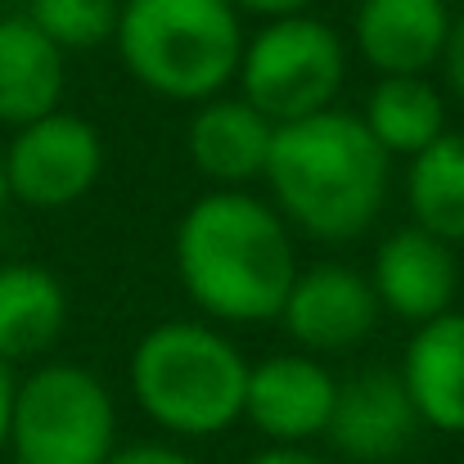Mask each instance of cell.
Segmentation results:
<instances>
[{"mask_svg":"<svg viewBox=\"0 0 464 464\" xmlns=\"http://www.w3.org/2000/svg\"><path fill=\"white\" fill-rule=\"evenodd\" d=\"M415 401L397 370H361L338 383L334 415H329V447L356 464H388L397 460L420 438Z\"/></svg>","mask_w":464,"mask_h":464,"instance_id":"30bf717a","label":"cell"},{"mask_svg":"<svg viewBox=\"0 0 464 464\" xmlns=\"http://www.w3.org/2000/svg\"><path fill=\"white\" fill-rule=\"evenodd\" d=\"M406 203L411 226L464 244V131H442L424 154L411 158L406 171Z\"/></svg>","mask_w":464,"mask_h":464,"instance_id":"ac0fdd59","label":"cell"},{"mask_svg":"<svg viewBox=\"0 0 464 464\" xmlns=\"http://www.w3.org/2000/svg\"><path fill=\"white\" fill-rule=\"evenodd\" d=\"M451 23V0H361L352 41L379 77H424L442 63Z\"/></svg>","mask_w":464,"mask_h":464,"instance_id":"7c38bea8","label":"cell"},{"mask_svg":"<svg viewBox=\"0 0 464 464\" xmlns=\"http://www.w3.org/2000/svg\"><path fill=\"white\" fill-rule=\"evenodd\" d=\"M244 41L230 0H122L113 32L122 68L176 104L217 100L239 77Z\"/></svg>","mask_w":464,"mask_h":464,"instance_id":"3957f363","label":"cell"},{"mask_svg":"<svg viewBox=\"0 0 464 464\" xmlns=\"http://www.w3.org/2000/svg\"><path fill=\"white\" fill-rule=\"evenodd\" d=\"M14 388H18V374L14 365L0 361V456L9 451V415H14Z\"/></svg>","mask_w":464,"mask_h":464,"instance_id":"603a6c76","label":"cell"},{"mask_svg":"<svg viewBox=\"0 0 464 464\" xmlns=\"http://www.w3.org/2000/svg\"><path fill=\"white\" fill-rule=\"evenodd\" d=\"M276 122H266L248 100L217 95L198 104L185 131V150L198 176L217 180V189H244L248 180L266 176Z\"/></svg>","mask_w":464,"mask_h":464,"instance_id":"4fadbf2b","label":"cell"},{"mask_svg":"<svg viewBox=\"0 0 464 464\" xmlns=\"http://www.w3.org/2000/svg\"><path fill=\"white\" fill-rule=\"evenodd\" d=\"M239 14H257V18H294V14H307L315 0H230Z\"/></svg>","mask_w":464,"mask_h":464,"instance_id":"7402d4cb","label":"cell"},{"mask_svg":"<svg viewBox=\"0 0 464 464\" xmlns=\"http://www.w3.org/2000/svg\"><path fill=\"white\" fill-rule=\"evenodd\" d=\"M442 72H447L451 95L464 104V9L451 23V36H447V50H442Z\"/></svg>","mask_w":464,"mask_h":464,"instance_id":"44dd1931","label":"cell"},{"mask_svg":"<svg viewBox=\"0 0 464 464\" xmlns=\"http://www.w3.org/2000/svg\"><path fill=\"white\" fill-rule=\"evenodd\" d=\"M244 464H329V460H320L307 447H266V451L248 456Z\"/></svg>","mask_w":464,"mask_h":464,"instance_id":"cb8c5ba5","label":"cell"},{"mask_svg":"<svg viewBox=\"0 0 464 464\" xmlns=\"http://www.w3.org/2000/svg\"><path fill=\"white\" fill-rule=\"evenodd\" d=\"M68 324V289L54 271L36 262L0 266V361H41Z\"/></svg>","mask_w":464,"mask_h":464,"instance_id":"2e32d148","label":"cell"},{"mask_svg":"<svg viewBox=\"0 0 464 464\" xmlns=\"http://www.w3.org/2000/svg\"><path fill=\"white\" fill-rule=\"evenodd\" d=\"M460 5H464V0H460Z\"/></svg>","mask_w":464,"mask_h":464,"instance_id":"484cf974","label":"cell"},{"mask_svg":"<svg viewBox=\"0 0 464 464\" xmlns=\"http://www.w3.org/2000/svg\"><path fill=\"white\" fill-rule=\"evenodd\" d=\"M397 374L424 429L464 438V311L415 324Z\"/></svg>","mask_w":464,"mask_h":464,"instance_id":"5bb4252c","label":"cell"},{"mask_svg":"<svg viewBox=\"0 0 464 464\" xmlns=\"http://www.w3.org/2000/svg\"><path fill=\"white\" fill-rule=\"evenodd\" d=\"M104 464H198L189 451L171 447V442H118V451Z\"/></svg>","mask_w":464,"mask_h":464,"instance_id":"ffe728a7","label":"cell"},{"mask_svg":"<svg viewBox=\"0 0 464 464\" xmlns=\"http://www.w3.org/2000/svg\"><path fill=\"white\" fill-rule=\"evenodd\" d=\"M361 122L388 158H415L447 131V104L429 77H379Z\"/></svg>","mask_w":464,"mask_h":464,"instance_id":"e0dca14e","label":"cell"},{"mask_svg":"<svg viewBox=\"0 0 464 464\" xmlns=\"http://www.w3.org/2000/svg\"><path fill=\"white\" fill-rule=\"evenodd\" d=\"M370 285L383 311H392L397 320L424 324L451 311V298L460 289V262L447 239L420 226H401L379 244Z\"/></svg>","mask_w":464,"mask_h":464,"instance_id":"8fae6325","label":"cell"},{"mask_svg":"<svg viewBox=\"0 0 464 464\" xmlns=\"http://www.w3.org/2000/svg\"><path fill=\"white\" fill-rule=\"evenodd\" d=\"M113 451L118 401L95 370L45 361L18 379L5 451L14 464H104Z\"/></svg>","mask_w":464,"mask_h":464,"instance_id":"5b68a950","label":"cell"},{"mask_svg":"<svg viewBox=\"0 0 464 464\" xmlns=\"http://www.w3.org/2000/svg\"><path fill=\"white\" fill-rule=\"evenodd\" d=\"M118 9H122V0H27L23 14L63 54H77V50H95V45L113 41Z\"/></svg>","mask_w":464,"mask_h":464,"instance_id":"d6986e66","label":"cell"},{"mask_svg":"<svg viewBox=\"0 0 464 464\" xmlns=\"http://www.w3.org/2000/svg\"><path fill=\"white\" fill-rule=\"evenodd\" d=\"M68 54L27 14H0V127L18 131L63 109Z\"/></svg>","mask_w":464,"mask_h":464,"instance_id":"9a60e30c","label":"cell"},{"mask_svg":"<svg viewBox=\"0 0 464 464\" xmlns=\"http://www.w3.org/2000/svg\"><path fill=\"white\" fill-rule=\"evenodd\" d=\"M9 203V180H5V145H0V212Z\"/></svg>","mask_w":464,"mask_h":464,"instance_id":"d4e9b609","label":"cell"},{"mask_svg":"<svg viewBox=\"0 0 464 464\" xmlns=\"http://www.w3.org/2000/svg\"><path fill=\"white\" fill-rule=\"evenodd\" d=\"M347 77L343 36L315 14L271 18L257 36L244 41L239 59V100H248L266 122H303L334 109Z\"/></svg>","mask_w":464,"mask_h":464,"instance_id":"8992f818","label":"cell"},{"mask_svg":"<svg viewBox=\"0 0 464 464\" xmlns=\"http://www.w3.org/2000/svg\"><path fill=\"white\" fill-rule=\"evenodd\" d=\"M248 361L208 320H162L131 352V392L171 438H221L244 420Z\"/></svg>","mask_w":464,"mask_h":464,"instance_id":"277c9868","label":"cell"},{"mask_svg":"<svg viewBox=\"0 0 464 464\" xmlns=\"http://www.w3.org/2000/svg\"><path fill=\"white\" fill-rule=\"evenodd\" d=\"M176 280L217 324L280 320L298 280L289 221L248 189H208L185 208L171 239Z\"/></svg>","mask_w":464,"mask_h":464,"instance_id":"6da1fadb","label":"cell"},{"mask_svg":"<svg viewBox=\"0 0 464 464\" xmlns=\"http://www.w3.org/2000/svg\"><path fill=\"white\" fill-rule=\"evenodd\" d=\"M379 298L370 276L343 266V262H315L298 271L289 298H285V329L307 356H329V352H352L361 347L374 324H379Z\"/></svg>","mask_w":464,"mask_h":464,"instance_id":"9c48e42d","label":"cell"},{"mask_svg":"<svg viewBox=\"0 0 464 464\" xmlns=\"http://www.w3.org/2000/svg\"><path fill=\"white\" fill-rule=\"evenodd\" d=\"M100 171H104V136L68 109H54L18 127L5 145L9 198L41 212L72 208L77 198H86Z\"/></svg>","mask_w":464,"mask_h":464,"instance_id":"52a82bcc","label":"cell"},{"mask_svg":"<svg viewBox=\"0 0 464 464\" xmlns=\"http://www.w3.org/2000/svg\"><path fill=\"white\" fill-rule=\"evenodd\" d=\"M334 397H338V379L315 356L280 352L248 365L244 420L271 447H307L311 438H324Z\"/></svg>","mask_w":464,"mask_h":464,"instance_id":"ba28073f","label":"cell"},{"mask_svg":"<svg viewBox=\"0 0 464 464\" xmlns=\"http://www.w3.org/2000/svg\"><path fill=\"white\" fill-rule=\"evenodd\" d=\"M392 158L374 145L361 113L324 109L303 122L276 127L266 185L271 208L307 239L347 244L365 235L388 203Z\"/></svg>","mask_w":464,"mask_h":464,"instance_id":"7a4b0ae2","label":"cell"}]
</instances>
